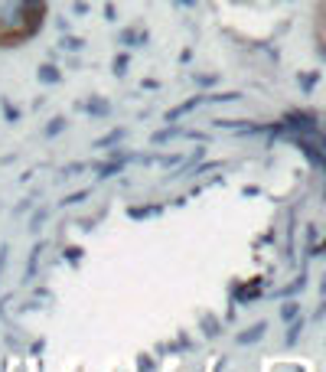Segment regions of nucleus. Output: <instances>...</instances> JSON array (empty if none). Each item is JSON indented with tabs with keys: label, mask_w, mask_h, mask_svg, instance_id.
Wrapping results in <instances>:
<instances>
[{
	"label": "nucleus",
	"mask_w": 326,
	"mask_h": 372,
	"mask_svg": "<svg viewBox=\"0 0 326 372\" xmlns=\"http://www.w3.org/2000/svg\"><path fill=\"white\" fill-rule=\"evenodd\" d=\"M314 46L326 59V0H314Z\"/></svg>",
	"instance_id": "obj_2"
},
{
	"label": "nucleus",
	"mask_w": 326,
	"mask_h": 372,
	"mask_svg": "<svg viewBox=\"0 0 326 372\" xmlns=\"http://www.w3.org/2000/svg\"><path fill=\"white\" fill-rule=\"evenodd\" d=\"M49 0H0V49H20L43 33Z\"/></svg>",
	"instance_id": "obj_1"
}]
</instances>
